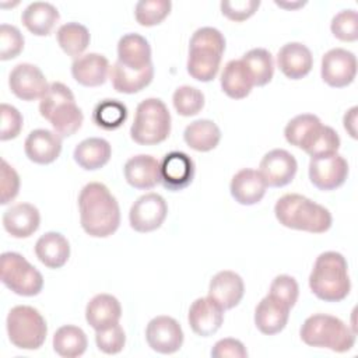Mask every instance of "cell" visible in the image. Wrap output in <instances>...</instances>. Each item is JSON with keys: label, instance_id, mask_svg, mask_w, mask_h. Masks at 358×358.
I'll list each match as a JSON object with an SVG mask.
<instances>
[{"label": "cell", "instance_id": "obj_26", "mask_svg": "<svg viewBox=\"0 0 358 358\" xmlns=\"http://www.w3.org/2000/svg\"><path fill=\"white\" fill-rule=\"evenodd\" d=\"M288 317L289 308L270 295L264 296L255 310V324L257 330L266 336H273L284 330Z\"/></svg>", "mask_w": 358, "mask_h": 358}, {"label": "cell", "instance_id": "obj_34", "mask_svg": "<svg viewBox=\"0 0 358 358\" xmlns=\"http://www.w3.org/2000/svg\"><path fill=\"white\" fill-rule=\"evenodd\" d=\"M241 62L245 66L253 87H263L271 81L274 74V62L267 49H250L242 56Z\"/></svg>", "mask_w": 358, "mask_h": 358}, {"label": "cell", "instance_id": "obj_14", "mask_svg": "<svg viewBox=\"0 0 358 358\" xmlns=\"http://www.w3.org/2000/svg\"><path fill=\"white\" fill-rule=\"evenodd\" d=\"M298 169L295 157L282 148L264 154L259 165V173L268 187H282L292 182Z\"/></svg>", "mask_w": 358, "mask_h": 358}, {"label": "cell", "instance_id": "obj_21", "mask_svg": "<svg viewBox=\"0 0 358 358\" xmlns=\"http://www.w3.org/2000/svg\"><path fill=\"white\" fill-rule=\"evenodd\" d=\"M123 173L131 187L150 190L159 182V162L152 155L138 154L126 161Z\"/></svg>", "mask_w": 358, "mask_h": 358}, {"label": "cell", "instance_id": "obj_5", "mask_svg": "<svg viewBox=\"0 0 358 358\" xmlns=\"http://www.w3.org/2000/svg\"><path fill=\"white\" fill-rule=\"evenodd\" d=\"M299 334L306 345L327 348L334 352H347L355 344V331L341 319L326 313L309 316L301 326Z\"/></svg>", "mask_w": 358, "mask_h": 358}, {"label": "cell", "instance_id": "obj_10", "mask_svg": "<svg viewBox=\"0 0 358 358\" xmlns=\"http://www.w3.org/2000/svg\"><path fill=\"white\" fill-rule=\"evenodd\" d=\"M168 214L165 199L158 193H147L140 196L130 207L129 222L137 232H151L158 229Z\"/></svg>", "mask_w": 358, "mask_h": 358}, {"label": "cell", "instance_id": "obj_27", "mask_svg": "<svg viewBox=\"0 0 358 358\" xmlns=\"http://www.w3.org/2000/svg\"><path fill=\"white\" fill-rule=\"evenodd\" d=\"M120 316V302L109 294L95 295L85 308V320L94 330L106 329L119 323Z\"/></svg>", "mask_w": 358, "mask_h": 358}, {"label": "cell", "instance_id": "obj_24", "mask_svg": "<svg viewBox=\"0 0 358 358\" xmlns=\"http://www.w3.org/2000/svg\"><path fill=\"white\" fill-rule=\"evenodd\" d=\"M109 70L108 59L99 53L81 55L71 64L73 78L84 87L102 85L108 78Z\"/></svg>", "mask_w": 358, "mask_h": 358}, {"label": "cell", "instance_id": "obj_40", "mask_svg": "<svg viewBox=\"0 0 358 358\" xmlns=\"http://www.w3.org/2000/svg\"><path fill=\"white\" fill-rule=\"evenodd\" d=\"M171 8L169 0H141L136 4L134 17L141 27H154L168 17Z\"/></svg>", "mask_w": 358, "mask_h": 358}, {"label": "cell", "instance_id": "obj_7", "mask_svg": "<svg viewBox=\"0 0 358 358\" xmlns=\"http://www.w3.org/2000/svg\"><path fill=\"white\" fill-rule=\"evenodd\" d=\"M11 344L21 350H38L43 345L48 326L38 309L28 305H17L10 309L6 320Z\"/></svg>", "mask_w": 358, "mask_h": 358}, {"label": "cell", "instance_id": "obj_12", "mask_svg": "<svg viewBox=\"0 0 358 358\" xmlns=\"http://www.w3.org/2000/svg\"><path fill=\"white\" fill-rule=\"evenodd\" d=\"M225 48L190 41L189 57H187V73L197 81L208 83L215 78Z\"/></svg>", "mask_w": 358, "mask_h": 358}, {"label": "cell", "instance_id": "obj_49", "mask_svg": "<svg viewBox=\"0 0 358 358\" xmlns=\"http://www.w3.org/2000/svg\"><path fill=\"white\" fill-rule=\"evenodd\" d=\"M213 358H246L248 351L245 345L236 340V338H221L218 340L213 350H211Z\"/></svg>", "mask_w": 358, "mask_h": 358}, {"label": "cell", "instance_id": "obj_37", "mask_svg": "<svg viewBox=\"0 0 358 358\" xmlns=\"http://www.w3.org/2000/svg\"><path fill=\"white\" fill-rule=\"evenodd\" d=\"M127 119V108L117 99H103L92 112L94 123L105 130L119 129Z\"/></svg>", "mask_w": 358, "mask_h": 358}, {"label": "cell", "instance_id": "obj_29", "mask_svg": "<svg viewBox=\"0 0 358 358\" xmlns=\"http://www.w3.org/2000/svg\"><path fill=\"white\" fill-rule=\"evenodd\" d=\"M112 155L110 144L101 137H90L78 143L74 148L73 158L80 168L96 171L105 166Z\"/></svg>", "mask_w": 358, "mask_h": 358}, {"label": "cell", "instance_id": "obj_48", "mask_svg": "<svg viewBox=\"0 0 358 358\" xmlns=\"http://www.w3.org/2000/svg\"><path fill=\"white\" fill-rule=\"evenodd\" d=\"M0 190H1V204H8L14 200L20 190V176L13 166L8 165L6 159L1 161V180H0Z\"/></svg>", "mask_w": 358, "mask_h": 358}, {"label": "cell", "instance_id": "obj_35", "mask_svg": "<svg viewBox=\"0 0 358 358\" xmlns=\"http://www.w3.org/2000/svg\"><path fill=\"white\" fill-rule=\"evenodd\" d=\"M88 341L83 329L66 324L56 330L53 336V350L63 358L81 357L87 350Z\"/></svg>", "mask_w": 358, "mask_h": 358}, {"label": "cell", "instance_id": "obj_23", "mask_svg": "<svg viewBox=\"0 0 358 358\" xmlns=\"http://www.w3.org/2000/svg\"><path fill=\"white\" fill-rule=\"evenodd\" d=\"M266 183L259 171L243 168L238 171L229 185L231 196L242 206L257 204L266 194Z\"/></svg>", "mask_w": 358, "mask_h": 358}, {"label": "cell", "instance_id": "obj_30", "mask_svg": "<svg viewBox=\"0 0 358 358\" xmlns=\"http://www.w3.org/2000/svg\"><path fill=\"white\" fill-rule=\"evenodd\" d=\"M59 18L60 14L57 8L46 1H34L28 4L21 14V21L25 28L36 36L49 35Z\"/></svg>", "mask_w": 358, "mask_h": 358}, {"label": "cell", "instance_id": "obj_36", "mask_svg": "<svg viewBox=\"0 0 358 358\" xmlns=\"http://www.w3.org/2000/svg\"><path fill=\"white\" fill-rule=\"evenodd\" d=\"M57 43L62 50L71 57H80L81 53L90 45V32L88 29L78 22H67L63 24L56 32Z\"/></svg>", "mask_w": 358, "mask_h": 358}, {"label": "cell", "instance_id": "obj_18", "mask_svg": "<svg viewBox=\"0 0 358 358\" xmlns=\"http://www.w3.org/2000/svg\"><path fill=\"white\" fill-rule=\"evenodd\" d=\"M277 66L289 80L306 77L313 67V56L309 48L301 42H288L277 53Z\"/></svg>", "mask_w": 358, "mask_h": 358}, {"label": "cell", "instance_id": "obj_11", "mask_svg": "<svg viewBox=\"0 0 358 358\" xmlns=\"http://www.w3.org/2000/svg\"><path fill=\"white\" fill-rule=\"evenodd\" d=\"M320 74L323 81L333 88L350 85L357 76L355 55L343 48L330 49L322 57Z\"/></svg>", "mask_w": 358, "mask_h": 358}, {"label": "cell", "instance_id": "obj_9", "mask_svg": "<svg viewBox=\"0 0 358 358\" xmlns=\"http://www.w3.org/2000/svg\"><path fill=\"white\" fill-rule=\"evenodd\" d=\"M348 162L338 152L312 157L309 161V179L315 187L323 192L336 190L348 176Z\"/></svg>", "mask_w": 358, "mask_h": 358}, {"label": "cell", "instance_id": "obj_20", "mask_svg": "<svg viewBox=\"0 0 358 358\" xmlns=\"http://www.w3.org/2000/svg\"><path fill=\"white\" fill-rule=\"evenodd\" d=\"M245 284L239 274L231 270L218 271L210 281L208 296L224 310L235 308L243 298Z\"/></svg>", "mask_w": 358, "mask_h": 358}, {"label": "cell", "instance_id": "obj_32", "mask_svg": "<svg viewBox=\"0 0 358 358\" xmlns=\"http://www.w3.org/2000/svg\"><path fill=\"white\" fill-rule=\"evenodd\" d=\"M183 140L192 150L207 152L218 145L221 140V130L213 120L199 119L186 126Z\"/></svg>", "mask_w": 358, "mask_h": 358}, {"label": "cell", "instance_id": "obj_28", "mask_svg": "<svg viewBox=\"0 0 358 358\" xmlns=\"http://www.w3.org/2000/svg\"><path fill=\"white\" fill-rule=\"evenodd\" d=\"M35 255L48 268H60L70 257V243L62 234L50 231L36 241Z\"/></svg>", "mask_w": 358, "mask_h": 358}, {"label": "cell", "instance_id": "obj_51", "mask_svg": "<svg viewBox=\"0 0 358 358\" xmlns=\"http://www.w3.org/2000/svg\"><path fill=\"white\" fill-rule=\"evenodd\" d=\"M275 4L277 6H280V7H291V8H294V7H301V6H303L305 3H295V4H285V3H280V1H275Z\"/></svg>", "mask_w": 358, "mask_h": 358}, {"label": "cell", "instance_id": "obj_41", "mask_svg": "<svg viewBox=\"0 0 358 358\" xmlns=\"http://www.w3.org/2000/svg\"><path fill=\"white\" fill-rule=\"evenodd\" d=\"M172 103L180 116H194L204 106V95L196 87L182 85L175 90L172 95Z\"/></svg>", "mask_w": 358, "mask_h": 358}, {"label": "cell", "instance_id": "obj_38", "mask_svg": "<svg viewBox=\"0 0 358 358\" xmlns=\"http://www.w3.org/2000/svg\"><path fill=\"white\" fill-rule=\"evenodd\" d=\"M322 124L320 119L316 115L312 113H302L295 117H292L285 129H284V136L285 140L298 148H303L312 133Z\"/></svg>", "mask_w": 358, "mask_h": 358}, {"label": "cell", "instance_id": "obj_6", "mask_svg": "<svg viewBox=\"0 0 358 358\" xmlns=\"http://www.w3.org/2000/svg\"><path fill=\"white\" fill-rule=\"evenodd\" d=\"M171 133V113L158 98H147L136 108L130 137L140 145H155Z\"/></svg>", "mask_w": 358, "mask_h": 358}, {"label": "cell", "instance_id": "obj_33", "mask_svg": "<svg viewBox=\"0 0 358 358\" xmlns=\"http://www.w3.org/2000/svg\"><path fill=\"white\" fill-rule=\"evenodd\" d=\"M221 88L222 91L232 99H243L246 98L252 88V80L242 64L241 59L239 60H229L222 73H221Z\"/></svg>", "mask_w": 358, "mask_h": 358}, {"label": "cell", "instance_id": "obj_44", "mask_svg": "<svg viewBox=\"0 0 358 358\" xmlns=\"http://www.w3.org/2000/svg\"><path fill=\"white\" fill-rule=\"evenodd\" d=\"M95 343L98 350L105 354H119L126 344L124 330L119 323L109 326L106 329L95 330Z\"/></svg>", "mask_w": 358, "mask_h": 358}, {"label": "cell", "instance_id": "obj_39", "mask_svg": "<svg viewBox=\"0 0 358 358\" xmlns=\"http://www.w3.org/2000/svg\"><path fill=\"white\" fill-rule=\"evenodd\" d=\"M340 148V137L337 131L330 126L320 124L309 137L306 144L303 145V151L312 158L326 154L337 152Z\"/></svg>", "mask_w": 358, "mask_h": 358}, {"label": "cell", "instance_id": "obj_25", "mask_svg": "<svg viewBox=\"0 0 358 358\" xmlns=\"http://www.w3.org/2000/svg\"><path fill=\"white\" fill-rule=\"evenodd\" d=\"M117 62L129 70H143L152 64L151 48L140 34H126L117 42Z\"/></svg>", "mask_w": 358, "mask_h": 358}, {"label": "cell", "instance_id": "obj_22", "mask_svg": "<svg viewBox=\"0 0 358 358\" xmlns=\"http://www.w3.org/2000/svg\"><path fill=\"white\" fill-rule=\"evenodd\" d=\"M41 214L34 204L18 203L7 208L3 214V227L14 238H29L38 231Z\"/></svg>", "mask_w": 358, "mask_h": 358}, {"label": "cell", "instance_id": "obj_2", "mask_svg": "<svg viewBox=\"0 0 358 358\" xmlns=\"http://www.w3.org/2000/svg\"><path fill=\"white\" fill-rule=\"evenodd\" d=\"M274 214L282 227L310 234H323L330 229L333 222L326 207L298 193L280 197L274 206Z\"/></svg>", "mask_w": 358, "mask_h": 358}, {"label": "cell", "instance_id": "obj_1", "mask_svg": "<svg viewBox=\"0 0 358 358\" xmlns=\"http://www.w3.org/2000/svg\"><path fill=\"white\" fill-rule=\"evenodd\" d=\"M78 208L81 227L90 236H110L120 225L119 203L103 183H87L80 192Z\"/></svg>", "mask_w": 358, "mask_h": 358}, {"label": "cell", "instance_id": "obj_8", "mask_svg": "<svg viewBox=\"0 0 358 358\" xmlns=\"http://www.w3.org/2000/svg\"><path fill=\"white\" fill-rule=\"evenodd\" d=\"M0 278L8 289L21 296H35L43 288L42 274L17 252L1 255Z\"/></svg>", "mask_w": 358, "mask_h": 358}, {"label": "cell", "instance_id": "obj_13", "mask_svg": "<svg viewBox=\"0 0 358 358\" xmlns=\"http://www.w3.org/2000/svg\"><path fill=\"white\" fill-rule=\"evenodd\" d=\"M145 340L151 350L159 354H173L183 344V330L178 320L171 316L151 319L145 329Z\"/></svg>", "mask_w": 358, "mask_h": 358}, {"label": "cell", "instance_id": "obj_15", "mask_svg": "<svg viewBox=\"0 0 358 358\" xmlns=\"http://www.w3.org/2000/svg\"><path fill=\"white\" fill-rule=\"evenodd\" d=\"M8 85L11 92L22 101L39 99L49 90L41 69L31 63L17 64L8 76Z\"/></svg>", "mask_w": 358, "mask_h": 358}, {"label": "cell", "instance_id": "obj_4", "mask_svg": "<svg viewBox=\"0 0 358 358\" xmlns=\"http://www.w3.org/2000/svg\"><path fill=\"white\" fill-rule=\"evenodd\" d=\"M39 113L52 124L53 131L62 138L78 131L84 120L71 90L59 81L52 83L46 94L41 98Z\"/></svg>", "mask_w": 358, "mask_h": 358}, {"label": "cell", "instance_id": "obj_19", "mask_svg": "<svg viewBox=\"0 0 358 358\" xmlns=\"http://www.w3.org/2000/svg\"><path fill=\"white\" fill-rule=\"evenodd\" d=\"M24 151L28 159L35 164H52L62 152V137L46 129H35L27 136Z\"/></svg>", "mask_w": 358, "mask_h": 358}, {"label": "cell", "instance_id": "obj_46", "mask_svg": "<svg viewBox=\"0 0 358 358\" xmlns=\"http://www.w3.org/2000/svg\"><path fill=\"white\" fill-rule=\"evenodd\" d=\"M0 112H1V129H0V140L7 141L11 138H15L21 129H22V116L18 112L17 108L8 105V103H1L0 105Z\"/></svg>", "mask_w": 358, "mask_h": 358}, {"label": "cell", "instance_id": "obj_17", "mask_svg": "<svg viewBox=\"0 0 358 358\" xmlns=\"http://www.w3.org/2000/svg\"><path fill=\"white\" fill-rule=\"evenodd\" d=\"M224 309L210 296L197 298L189 308L187 320L197 336L210 337L218 331L224 322Z\"/></svg>", "mask_w": 358, "mask_h": 358}, {"label": "cell", "instance_id": "obj_43", "mask_svg": "<svg viewBox=\"0 0 358 358\" xmlns=\"http://www.w3.org/2000/svg\"><path fill=\"white\" fill-rule=\"evenodd\" d=\"M268 295L291 309L298 301V295H299L298 282L294 277L288 274H280L271 281Z\"/></svg>", "mask_w": 358, "mask_h": 358}, {"label": "cell", "instance_id": "obj_47", "mask_svg": "<svg viewBox=\"0 0 358 358\" xmlns=\"http://www.w3.org/2000/svg\"><path fill=\"white\" fill-rule=\"evenodd\" d=\"M259 0H234L221 1V13L231 21H245L250 18L259 8Z\"/></svg>", "mask_w": 358, "mask_h": 358}, {"label": "cell", "instance_id": "obj_16", "mask_svg": "<svg viewBox=\"0 0 358 358\" xmlns=\"http://www.w3.org/2000/svg\"><path fill=\"white\" fill-rule=\"evenodd\" d=\"M194 178V162L182 151L168 152L159 162V182L171 192L187 187Z\"/></svg>", "mask_w": 358, "mask_h": 358}, {"label": "cell", "instance_id": "obj_45", "mask_svg": "<svg viewBox=\"0 0 358 358\" xmlns=\"http://www.w3.org/2000/svg\"><path fill=\"white\" fill-rule=\"evenodd\" d=\"M24 49V36L14 25H0V60L17 57Z\"/></svg>", "mask_w": 358, "mask_h": 358}, {"label": "cell", "instance_id": "obj_50", "mask_svg": "<svg viewBox=\"0 0 358 358\" xmlns=\"http://www.w3.org/2000/svg\"><path fill=\"white\" fill-rule=\"evenodd\" d=\"M357 112H358V108L357 106H352L351 109H348L344 115V119H343V124H344V129L347 130V133L352 137V138H357Z\"/></svg>", "mask_w": 358, "mask_h": 358}, {"label": "cell", "instance_id": "obj_42", "mask_svg": "<svg viewBox=\"0 0 358 358\" xmlns=\"http://www.w3.org/2000/svg\"><path fill=\"white\" fill-rule=\"evenodd\" d=\"M331 34L343 42H354L358 39V14L355 10H341L330 24Z\"/></svg>", "mask_w": 358, "mask_h": 358}, {"label": "cell", "instance_id": "obj_31", "mask_svg": "<svg viewBox=\"0 0 358 358\" xmlns=\"http://www.w3.org/2000/svg\"><path fill=\"white\" fill-rule=\"evenodd\" d=\"M113 88L120 94H136L144 90L154 78V66L150 64L143 70L134 71L126 69L122 63H116L109 70Z\"/></svg>", "mask_w": 358, "mask_h": 358}, {"label": "cell", "instance_id": "obj_3", "mask_svg": "<svg viewBox=\"0 0 358 358\" xmlns=\"http://www.w3.org/2000/svg\"><path fill=\"white\" fill-rule=\"evenodd\" d=\"M309 288L324 302H340L347 298L351 281L345 257L331 250L320 253L309 275Z\"/></svg>", "mask_w": 358, "mask_h": 358}]
</instances>
